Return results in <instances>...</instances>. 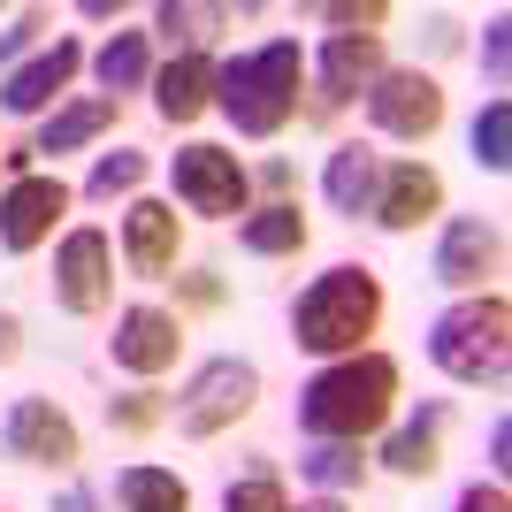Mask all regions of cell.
I'll list each match as a JSON object with an SVG mask.
<instances>
[{
	"label": "cell",
	"mask_w": 512,
	"mask_h": 512,
	"mask_svg": "<svg viewBox=\"0 0 512 512\" xmlns=\"http://www.w3.org/2000/svg\"><path fill=\"white\" fill-rule=\"evenodd\" d=\"M505 31H512L505 16L482 23V69H490V85H505Z\"/></svg>",
	"instance_id": "obj_33"
},
{
	"label": "cell",
	"mask_w": 512,
	"mask_h": 512,
	"mask_svg": "<svg viewBox=\"0 0 512 512\" xmlns=\"http://www.w3.org/2000/svg\"><path fill=\"white\" fill-rule=\"evenodd\" d=\"M299 474L314 482L321 497H344V490H360V482H367V459H360V444H314L299 459Z\"/></svg>",
	"instance_id": "obj_25"
},
{
	"label": "cell",
	"mask_w": 512,
	"mask_h": 512,
	"mask_svg": "<svg viewBox=\"0 0 512 512\" xmlns=\"http://www.w3.org/2000/svg\"><path fill=\"white\" fill-rule=\"evenodd\" d=\"M115 497H123V512H192L184 474H176V467H153V459H138V467L115 474Z\"/></svg>",
	"instance_id": "obj_22"
},
{
	"label": "cell",
	"mask_w": 512,
	"mask_h": 512,
	"mask_svg": "<svg viewBox=\"0 0 512 512\" xmlns=\"http://www.w3.org/2000/svg\"><path fill=\"white\" fill-rule=\"evenodd\" d=\"M444 406H421L413 413V421H398L383 436V467L390 474H406V482H428V474H436V459H444Z\"/></svg>",
	"instance_id": "obj_20"
},
{
	"label": "cell",
	"mask_w": 512,
	"mask_h": 512,
	"mask_svg": "<svg viewBox=\"0 0 512 512\" xmlns=\"http://www.w3.org/2000/svg\"><path fill=\"white\" fill-rule=\"evenodd\" d=\"M299 77H306V46L299 39H268L253 54L214 62V107L237 123V138H276L299 115Z\"/></svg>",
	"instance_id": "obj_3"
},
{
	"label": "cell",
	"mask_w": 512,
	"mask_h": 512,
	"mask_svg": "<svg viewBox=\"0 0 512 512\" xmlns=\"http://www.w3.org/2000/svg\"><path fill=\"white\" fill-rule=\"evenodd\" d=\"M497 268H505V230H497L490 214H451L444 245H436V283H451V291L474 299Z\"/></svg>",
	"instance_id": "obj_12"
},
{
	"label": "cell",
	"mask_w": 512,
	"mask_h": 512,
	"mask_svg": "<svg viewBox=\"0 0 512 512\" xmlns=\"http://www.w3.org/2000/svg\"><path fill=\"white\" fill-rule=\"evenodd\" d=\"M77 69H85V46H77V39H46L23 69H8V77H0V107H8L16 123H31V115H54Z\"/></svg>",
	"instance_id": "obj_11"
},
{
	"label": "cell",
	"mask_w": 512,
	"mask_h": 512,
	"mask_svg": "<svg viewBox=\"0 0 512 512\" xmlns=\"http://www.w3.org/2000/svg\"><path fill=\"white\" fill-rule=\"evenodd\" d=\"M505 451H512V428L497 421V428H490V467H497V474H505Z\"/></svg>",
	"instance_id": "obj_34"
},
{
	"label": "cell",
	"mask_w": 512,
	"mask_h": 512,
	"mask_svg": "<svg viewBox=\"0 0 512 512\" xmlns=\"http://www.w3.org/2000/svg\"><path fill=\"white\" fill-rule=\"evenodd\" d=\"M0 444H8V459L54 467V474H69L77 459H85V436H77V421H69L54 398H16L8 421H0Z\"/></svg>",
	"instance_id": "obj_10"
},
{
	"label": "cell",
	"mask_w": 512,
	"mask_h": 512,
	"mask_svg": "<svg viewBox=\"0 0 512 512\" xmlns=\"http://www.w3.org/2000/svg\"><path fill=\"white\" fill-rule=\"evenodd\" d=\"M92 77H100L107 100H123V92L153 85V46H146V31H115V39L92 54Z\"/></svg>",
	"instance_id": "obj_23"
},
{
	"label": "cell",
	"mask_w": 512,
	"mask_h": 512,
	"mask_svg": "<svg viewBox=\"0 0 512 512\" xmlns=\"http://www.w3.org/2000/svg\"><path fill=\"white\" fill-rule=\"evenodd\" d=\"M467 146H474V161H482L490 176H505V169H512V100H505V92H497V100L474 115Z\"/></svg>",
	"instance_id": "obj_26"
},
{
	"label": "cell",
	"mask_w": 512,
	"mask_h": 512,
	"mask_svg": "<svg viewBox=\"0 0 512 512\" xmlns=\"http://www.w3.org/2000/svg\"><path fill=\"white\" fill-rule=\"evenodd\" d=\"M375 184H383V153L367 146V138H344L329 161H321V199L344 214V222H360L375 207Z\"/></svg>",
	"instance_id": "obj_17"
},
{
	"label": "cell",
	"mask_w": 512,
	"mask_h": 512,
	"mask_svg": "<svg viewBox=\"0 0 512 512\" xmlns=\"http://www.w3.org/2000/svg\"><path fill=\"white\" fill-rule=\"evenodd\" d=\"M451 512H512V497H505V482H467Z\"/></svg>",
	"instance_id": "obj_32"
},
{
	"label": "cell",
	"mask_w": 512,
	"mask_h": 512,
	"mask_svg": "<svg viewBox=\"0 0 512 512\" xmlns=\"http://www.w3.org/2000/svg\"><path fill=\"white\" fill-rule=\"evenodd\" d=\"M146 184V153H130V146H115V153H100L92 161V176H85V192L92 199H115V192H138Z\"/></svg>",
	"instance_id": "obj_28"
},
{
	"label": "cell",
	"mask_w": 512,
	"mask_h": 512,
	"mask_svg": "<svg viewBox=\"0 0 512 512\" xmlns=\"http://www.w3.org/2000/svg\"><path fill=\"white\" fill-rule=\"evenodd\" d=\"M367 123L383 138H406V146H428L444 130V85L428 69H383L367 85Z\"/></svg>",
	"instance_id": "obj_7"
},
{
	"label": "cell",
	"mask_w": 512,
	"mask_h": 512,
	"mask_svg": "<svg viewBox=\"0 0 512 512\" xmlns=\"http://www.w3.org/2000/svg\"><path fill=\"white\" fill-rule=\"evenodd\" d=\"M428 360L467 390H497L512 367V306L505 291H474L428 321Z\"/></svg>",
	"instance_id": "obj_4"
},
{
	"label": "cell",
	"mask_w": 512,
	"mask_h": 512,
	"mask_svg": "<svg viewBox=\"0 0 512 512\" xmlns=\"http://www.w3.org/2000/svg\"><path fill=\"white\" fill-rule=\"evenodd\" d=\"M222 512H291V490H283V474L260 459V467H245L230 490H222Z\"/></svg>",
	"instance_id": "obj_27"
},
{
	"label": "cell",
	"mask_w": 512,
	"mask_h": 512,
	"mask_svg": "<svg viewBox=\"0 0 512 512\" xmlns=\"http://www.w3.org/2000/svg\"><path fill=\"white\" fill-rule=\"evenodd\" d=\"M100 130H115V100H107V92H85V100L54 107V115L39 123V138H31V161H39V153H54V161H62V153H85Z\"/></svg>",
	"instance_id": "obj_19"
},
{
	"label": "cell",
	"mask_w": 512,
	"mask_h": 512,
	"mask_svg": "<svg viewBox=\"0 0 512 512\" xmlns=\"http://www.w3.org/2000/svg\"><path fill=\"white\" fill-rule=\"evenodd\" d=\"M383 16H390L383 0H367V8H352V0H344V8H321V23H337V31H375Z\"/></svg>",
	"instance_id": "obj_31"
},
{
	"label": "cell",
	"mask_w": 512,
	"mask_h": 512,
	"mask_svg": "<svg viewBox=\"0 0 512 512\" xmlns=\"http://www.w3.org/2000/svg\"><path fill=\"white\" fill-rule=\"evenodd\" d=\"M260 406V367L253 360H237V352H222V360H199L192 367V383L176 390V428L184 436H222V428H237L245 413Z\"/></svg>",
	"instance_id": "obj_5"
},
{
	"label": "cell",
	"mask_w": 512,
	"mask_h": 512,
	"mask_svg": "<svg viewBox=\"0 0 512 512\" xmlns=\"http://www.w3.org/2000/svg\"><path fill=\"white\" fill-rule=\"evenodd\" d=\"M291 512H352L344 497H306V505H291Z\"/></svg>",
	"instance_id": "obj_35"
},
{
	"label": "cell",
	"mask_w": 512,
	"mask_h": 512,
	"mask_svg": "<svg viewBox=\"0 0 512 512\" xmlns=\"http://www.w3.org/2000/svg\"><path fill=\"white\" fill-rule=\"evenodd\" d=\"M383 77V31H329L314 54V92L321 107H344V100H367V85Z\"/></svg>",
	"instance_id": "obj_13"
},
{
	"label": "cell",
	"mask_w": 512,
	"mask_h": 512,
	"mask_svg": "<svg viewBox=\"0 0 512 512\" xmlns=\"http://www.w3.org/2000/svg\"><path fill=\"white\" fill-rule=\"evenodd\" d=\"M237 245H245L253 260H291V253H306V214L291 207V199L245 207V222H237Z\"/></svg>",
	"instance_id": "obj_21"
},
{
	"label": "cell",
	"mask_w": 512,
	"mask_h": 512,
	"mask_svg": "<svg viewBox=\"0 0 512 512\" xmlns=\"http://www.w3.org/2000/svg\"><path fill=\"white\" fill-rule=\"evenodd\" d=\"M367 214H375L383 230H398V237L421 230V222H436V214H444V176L428 169V161H390Z\"/></svg>",
	"instance_id": "obj_15"
},
{
	"label": "cell",
	"mask_w": 512,
	"mask_h": 512,
	"mask_svg": "<svg viewBox=\"0 0 512 512\" xmlns=\"http://www.w3.org/2000/svg\"><path fill=\"white\" fill-rule=\"evenodd\" d=\"M237 23V8H192V0H169V8H153V31H169L176 54H207V39Z\"/></svg>",
	"instance_id": "obj_24"
},
{
	"label": "cell",
	"mask_w": 512,
	"mask_h": 512,
	"mask_svg": "<svg viewBox=\"0 0 512 512\" xmlns=\"http://www.w3.org/2000/svg\"><path fill=\"white\" fill-rule=\"evenodd\" d=\"M375 321H383V283H375V268H360V260L321 268L299 299H291V337H299V352H314L321 367L367 352Z\"/></svg>",
	"instance_id": "obj_2"
},
{
	"label": "cell",
	"mask_w": 512,
	"mask_h": 512,
	"mask_svg": "<svg viewBox=\"0 0 512 512\" xmlns=\"http://www.w3.org/2000/svg\"><path fill=\"white\" fill-rule=\"evenodd\" d=\"M169 184H176V199H184V214H207V222H237V214H245V192H253L245 161H237L230 146H207V138L169 153Z\"/></svg>",
	"instance_id": "obj_6"
},
{
	"label": "cell",
	"mask_w": 512,
	"mask_h": 512,
	"mask_svg": "<svg viewBox=\"0 0 512 512\" xmlns=\"http://www.w3.org/2000/svg\"><path fill=\"white\" fill-rule=\"evenodd\" d=\"M62 214H69V184L54 169H31L16 176V184H0V253H39L46 237L62 230Z\"/></svg>",
	"instance_id": "obj_9"
},
{
	"label": "cell",
	"mask_w": 512,
	"mask_h": 512,
	"mask_svg": "<svg viewBox=\"0 0 512 512\" xmlns=\"http://www.w3.org/2000/svg\"><path fill=\"white\" fill-rule=\"evenodd\" d=\"M390 413H398V360H390V352L329 360L314 383L299 390V436H314V444H360Z\"/></svg>",
	"instance_id": "obj_1"
},
{
	"label": "cell",
	"mask_w": 512,
	"mask_h": 512,
	"mask_svg": "<svg viewBox=\"0 0 512 512\" xmlns=\"http://www.w3.org/2000/svg\"><path fill=\"white\" fill-rule=\"evenodd\" d=\"M107 352H115V367H123V375H169L176 352H184V321H176L169 306H123V314H115Z\"/></svg>",
	"instance_id": "obj_14"
},
{
	"label": "cell",
	"mask_w": 512,
	"mask_h": 512,
	"mask_svg": "<svg viewBox=\"0 0 512 512\" xmlns=\"http://www.w3.org/2000/svg\"><path fill=\"white\" fill-rule=\"evenodd\" d=\"M107 421H115V428H130V436H138V428H153V421H161V406H153V390H130L123 406H107Z\"/></svg>",
	"instance_id": "obj_30"
},
{
	"label": "cell",
	"mask_w": 512,
	"mask_h": 512,
	"mask_svg": "<svg viewBox=\"0 0 512 512\" xmlns=\"http://www.w3.org/2000/svg\"><path fill=\"white\" fill-rule=\"evenodd\" d=\"M107 299H115V245H107V230L77 222V230L54 245V306L85 321V314H100Z\"/></svg>",
	"instance_id": "obj_8"
},
{
	"label": "cell",
	"mask_w": 512,
	"mask_h": 512,
	"mask_svg": "<svg viewBox=\"0 0 512 512\" xmlns=\"http://www.w3.org/2000/svg\"><path fill=\"white\" fill-rule=\"evenodd\" d=\"M39 31H46V16H16L8 31H0V77L16 69V54H23V46H39Z\"/></svg>",
	"instance_id": "obj_29"
},
{
	"label": "cell",
	"mask_w": 512,
	"mask_h": 512,
	"mask_svg": "<svg viewBox=\"0 0 512 512\" xmlns=\"http://www.w3.org/2000/svg\"><path fill=\"white\" fill-rule=\"evenodd\" d=\"M153 107H161V123H199L214 107V62L207 54H176L169 69H153Z\"/></svg>",
	"instance_id": "obj_18"
},
{
	"label": "cell",
	"mask_w": 512,
	"mask_h": 512,
	"mask_svg": "<svg viewBox=\"0 0 512 512\" xmlns=\"http://www.w3.org/2000/svg\"><path fill=\"white\" fill-rule=\"evenodd\" d=\"M176 253H184V222H176L169 199H130L123 207V260L138 276H169Z\"/></svg>",
	"instance_id": "obj_16"
}]
</instances>
